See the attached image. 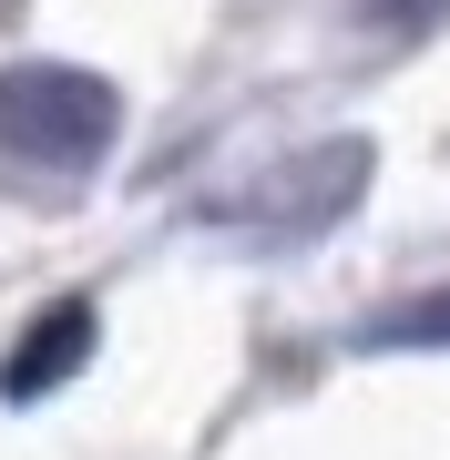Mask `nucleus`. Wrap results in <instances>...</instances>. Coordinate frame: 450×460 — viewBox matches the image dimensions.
Instances as JSON below:
<instances>
[{"instance_id":"nucleus-1","label":"nucleus","mask_w":450,"mask_h":460,"mask_svg":"<svg viewBox=\"0 0 450 460\" xmlns=\"http://www.w3.org/2000/svg\"><path fill=\"white\" fill-rule=\"evenodd\" d=\"M123 133V93L83 62H11L0 72V144L21 164H93L102 144Z\"/></svg>"},{"instance_id":"nucleus-2","label":"nucleus","mask_w":450,"mask_h":460,"mask_svg":"<svg viewBox=\"0 0 450 460\" xmlns=\"http://www.w3.org/2000/svg\"><path fill=\"white\" fill-rule=\"evenodd\" d=\"M358 184H368V144H358V133L307 144L297 164H277V174L246 195V226H267V235H317V226H338V215L358 205Z\"/></svg>"},{"instance_id":"nucleus-3","label":"nucleus","mask_w":450,"mask_h":460,"mask_svg":"<svg viewBox=\"0 0 450 460\" xmlns=\"http://www.w3.org/2000/svg\"><path fill=\"white\" fill-rule=\"evenodd\" d=\"M93 358V307L72 296V307H41L31 328H21L11 348V368H0V399H41V389H62V378H83Z\"/></svg>"},{"instance_id":"nucleus-4","label":"nucleus","mask_w":450,"mask_h":460,"mask_svg":"<svg viewBox=\"0 0 450 460\" xmlns=\"http://www.w3.org/2000/svg\"><path fill=\"white\" fill-rule=\"evenodd\" d=\"M368 348H450V287L400 296L389 317H368Z\"/></svg>"},{"instance_id":"nucleus-5","label":"nucleus","mask_w":450,"mask_h":460,"mask_svg":"<svg viewBox=\"0 0 450 460\" xmlns=\"http://www.w3.org/2000/svg\"><path fill=\"white\" fill-rule=\"evenodd\" d=\"M368 21H379V31H440L450 21V0H358Z\"/></svg>"}]
</instances>
